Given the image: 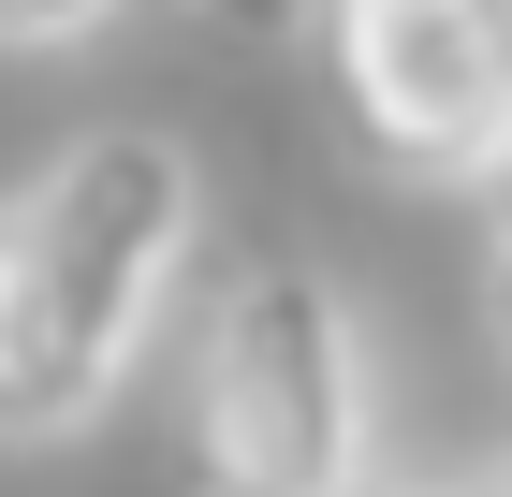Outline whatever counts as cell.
Returning a JSON list of instances; mask_svg holds the SVG:
<instances>
[{
    "instance_id": "obj_1",
    "label": "cell",
    "mask_w": 512,
    "mask_h": 497,
    "mask_svg": "<svg viewBox=\"0 0 512 497\" xmlns=\"http://www.w3.org/2000/svg\"><path fill=\"white\" fill-rule=\"evenodd\" d=\"M191 249H205V176L147 117H103L0 191V439L15 454L88 439L118 410Z\"/></svg>"
},
{
    "instance_id": "obj_2",
    "label": "cell",
    "mask_w": 512,
    "mask_h": 497,
    "mask_svg": "<svg viewBox=\"0 0 512 497\" xmlns=\"http://www.w3.org/2000/svg\"><path fill=\"white\" fill-rule=\"evenodd\" d=\"M381 366L322 264H235L191 351V497H366Z\"/></svg>"
},
{
    "instance_id": "obj_3",
    "label": "cell",
    "mask_w": 512,
    "mask_h": 497,
    "mask_svg": "<svg viewBox=\"0 0 512 497\" xmlns=\"http://www.w3.org/2000/svg\"><path fill=\"white\" fill-rule=\"evenodd\" d=\"M322 44L381 176H512V0H337Z\"/></svg>"
},
{
    "instance_id": "obj_4",
    "label": "cell",
    "mask_w": 512,
    "mask_h": 497,
    "mask_svg": "<svg viewBox=\"0 0 512 497\" xmlns=\"http://www.w3.org/2000/svg\"><path fill=\"white\" fill-rule=\"evenodd\" d=\"M118 0H0V44H88Z\"/></svg>"
},
{
    "instance_id": "obj_5",
    "label": "cell",
    "mask_w": 512,
    "mask_h": 497,
    "mask_svg": "<svg viewBox=\"0 0 512 497\" xmlns=\"http://www.w3.org/2000/svg\"><path fill=\"white\" fill-rule=\"evenodd\" d=\"M220 15H308V0H220ZM322 15H337V0H322Z\"/></svg>"
},
{
    "instance_id": "obj_6",
    "label": "cell",
    "mask_w": 512,
    "mask_h": 497,
    "mask_svg": "<svg viewBox=\"0 0 512 497\" xmlns=\"http://www.w3.org/2000/svg\"><path fill=\"white\" fill-rule=\"evenodd\" d=\"M498 264H512V176H498Z\"/></svg>"
},
{
    "instance_id": "obj_7",
    "label": "cell",
    "mask_w": 512,
    "mask_h": 497,
    "mask_svg": "<svg viewBox=\"0 0 512 497\" xmlns=\"http://www.w3.org/2000/svg\"><path fill=\"white\" fill-rule=\"evenodd\" d=\"M498 351H512V264H498Z\"/></svg>"
},
{
    "instance_id": "obj_8",
    "label": "cell",
    "mask_w": 512,
    "mask_h": 497,
    "mask_svg": "<svg viewBox=\"0 0 512 497\" xmlns=\"http://www.w3.org/2000/svg\"><path fill=\"white\" fill-rule=\"evenodd\" d=\"M425 497H454V483H425Z\"/></svg>"
},
{
    "instance_id": "obj_9",
    "label": "cell",
    "mask_w": 512,
    "mask_h": 497,
    "mask_svg": "<svg viewBox=\"0 0 512 497\" xmlns=\"http://www.w3.org/2000/svg\"><path fill=\"white\" fill-rule=\"evenodd\" d=\"M498 497H512V483H498Z\"/></svg>"
}]
</instances>
